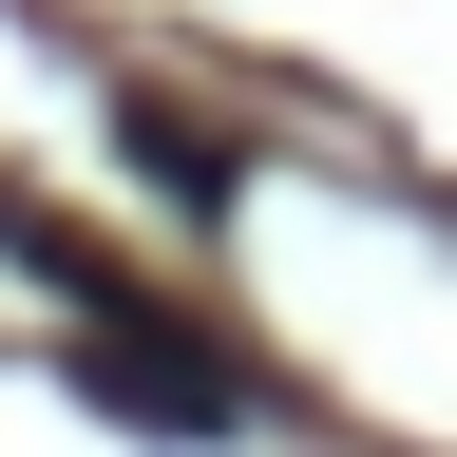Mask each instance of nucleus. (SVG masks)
<instances>
[{
  "mask_svg": "<svg viewBox=\"0 0 457 457\" xmlns=\"http://www.w3.org/2000/svg\"><path fill=\"white\" fill-rule=\"evenodd\" d=\"M134 171H153L171 210H228V153L191 134V114H153V96H134Z\"/></svg>",
  "mask_w": 457,
  "mask_h": 457,
  "instance_id": "2",
  "label": "nucleus"
},
{
  "mask_svg": "<svg viewBox=\"0 0 457 457\" xmlns=\"http://www.w3.org/2000/svg\"><path fill=\"white\" fill-rule=\"evenodd\" d=\"M77 381L114 400V420H153V438H228V362L153 343V305H134V286H114V305H77Z\"/></svg>",
  "mask_w": 457,
  "mask_h": 457,
  "instance_id": "1",
  "label": "nucleus"
}]
</instances>
